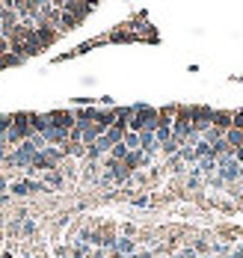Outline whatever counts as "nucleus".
<instances>
[{
  "mask_svg": "<svg viewBox=\"0 0 243 258\" xmlns=\"http://www.w3.org/2000/svg\"><path fill=\"white\" fill-rule=\"evenodd\" d=\"M48 128H56V131H68L74 128V113L71 110H54L48 113Z\"/></svg>",
  "mask_w": 243,
  "mask_h": 258,
  "instance_id": "f257e3e1",
  "label": "nucleus"
},
{
  "mask_svg": "<svg viewBox=\"0 0 243 258\" xmlns=\"http://www.w3.org/2000/svg\"><path fill=\"white\" fill-rule=\"evenodd\" d=\"M54 6H59V9L68 12V15H74L77 21H83V18L95 9V3H77V0H65V3H54Z\"/></svg>",
  "mask_w": 243,
  "mask_h": 258,
  "instance_id": "f03ea898",
  "label": "nucleus"
},
{
  "mask_svg": "<svg viewBox=\"0 0 243 258\" xmlns=\"http://www.w3.org/2000/svg\"><path fill=\"white\" fill-rule=\"evenodd\" d=\"M56 36H59V33H56L54 27H36V39H39V45H42V48H51V45H54L56 42Z\"/></svg>",
  "mask_w": 243,
  "mask_h": 258,
  "instance_id": "7ed1b4c3",
  "label": "nucleus"
},
{
  "mask_svg": "<svg viewBox=\"0 0 243 258\" xmlns=\"http://www.w3.org/2000/svg\"><path fill=\"white\" fill-rule=\"evenodd\" d=\"M211 125L219 128L222 134L231 131V110H214V122H211Z\"/></svg>",
  "mask_w": 243,
  "mask_h": 258,
  "instance_id": "20e7f679",
  "label": "nucleus"
},
{
  "mask_svg": "<svg viewBox=\"0 0 243 258\" xmlns=\"http://www.w3.org/2000/svg\"><path fill=\"white\" fill-rule=\"evenodd\" d=\"M27 122L33 128V134H39V137L48 131V116H42V113H27Z\"/></svg>",
  "mask_w": 243,
  "mask_h": 258,
  "instance_id": "39448f33",
  "label": "nucleus"
},
{
  "mask_svg": "<svg viewBox=\"0 0 243 258\" xmlns=\"http://www.w3.org/2000/svg\"><path fill=\"white\" fill-rule=\"evenodd\" d=\"M45 187H48V190H51V187H62V172H59V169L45 172Z\"/></svg>",
  "mask_w": 243,
  "mask_h": 258,
  "instance_id": "423d86ee",
  "label": "nucleus"
},
{
  "mask_svg": "<svg viewBox=\"0 0 243 258\" xmlns=\"http://www.w3.org/2000/svg\"><path fill=\"white\" fill-rule=\"evenodd\" d=\"M59 24H62V30H74V27L80 24L74 15H68V12H62V18H59Z\"/></svg>",
  "mask_w": 243,
  "mask_h": 258,
  "instance_id": "0eeeda50",
  "label": "nucleus"
},
{
  "mask_svg": "<svg viewBox=\"0 0 243 258\" xmlns=\"http://www.w3.org/2000/svg\"><path fill=\"white\" fill-rule=\"evenodd\" d=\"M116 246H119V252H125V255H134V240H128V237H122V240H119V243H116Z\"/></svg>",
  "mask_w": 243,
  "mask_h": 258,
  "instance_id": "6e6552de",
  "label": "nucleus"
},
{
  "mask_svg": "<svg viewBox=\"0 0 243 258\" xmlns=\"http://www.w3.org/2000/svg\"><path fill=\"white\" fill-rule=\"evenodd\" d=\"M9 128H12V113H0V137H6Z\"/></svg>",
  "mask_w": 243,
  "mask_h": 258,
  "instance_id": "1a4fd4ad",
  "label": "nucleus"
},
{
  "mask_svg": "<svg viewBox=\"0 0 243 258\" xmlns=\"http://www.w3.org/2000/svg\"><path fill=\"white\" fill-rule=\"evenodd\" d=\"M18 62H21V59H18L15 53H3V56H0V69H9V66H18Z\"/></svg>",
  "mask_w": 243,
  "mask_h": 258,
  "instance_id": "9d476101",
  "label": "nucleus"
},
{
  "mask_svg": "<svg viewBox=\"0 0 243 258\" xmlns=\"http://www.w3.org/2000/svg\"><path fill=\"white\" fill-rule=\"evenodd\" d=\"M68 143H80V128H77V125L68 131Z\"/></svg>",
  "mask_w": 243,
  "mask_h": 258,
  "instance_id": "9b49d317",
  "label": "nucleus"
},
{
  "mask_svg": "<svg viewBox=\"0 0 243 258\" xmlns=\"http://www.w3.org/2000/svg\"><path fill=\"white\" fill-rule=\"evenodd\" d=\"M3 53H9V42H6V39L0 36V56H3Z\"/></svg>",
  "mask_w": 243,
  "mask_h": 258,
  "instance_id": "f8f14e48",
  "label": "nucleus"
},
{
  "mask_svg": "<svg viewBox=\"0 0 243 258\" xmlns=\"http://www.w3.org/2000/svg\"><path fill=\"white\" fill-rule=\"evenodd\" d=\"M175 258H196V255H193L190 249H184V252H178V255H175Z\"/></svg>",
  "mask_w": 243,
  "mask_h": 258,
  "instance_id": "ddd939ff",
  "label": "nucleus"
},
{
  "mask_svg": "<svg viewBox=\"0 0 243 258\" xmlns=\"http://www.w3.org/2000/svg\"><path fill=\"white\" fill-rule=\"evenodd\" d=\"M237 160H240V163H243V149H237Z\"/></svg>",
  "mask_w": 243,
  "mask_h": 258,
  "instance_id": "4468645a",
  "label": "nucleus"
},
{
  "mask_svg": "<svg viewBox=\"0 0 243 258\" xmlns=\"http://www.w3.org/2000/svg\"><path fill=\"white\" fill-rule=\"evenodd\" d=\"M3 190H6V181L0 178V193H3Z\"/></svg>",
  "mask_w": 243,
  "mask_h": 258,
  "instance_id": "2eb2a0df",
  "label": "nucleus"
},
{
  "mask_svg": "<svg viewBox=\"0 0 243 258\" xmlns=\"http://www.w3.org/2000/svg\"><path fill=\"white\" fill-rule=\"evenodd\" d=\"M0 258H15V255H12V252H3V255H0Z\"/></svg>",
  "mask_w": 243,
  "mask_h": 258,
  "instance_id": "dca6fc26",
  "label": "nucleus"
},
{
  "mask_svg": "<svg viewBox=\"0 0 243 258\" xmlns=\"http://www.w3.org/2000/svg\"><path fill=\"white\" fill-rule=\"evenodd\" d=\"M0 33H3V27H0Z\"/></svg>",
  "mask_w": 243,
  "mask_h": 258,
  "instance_id": "f3484780",
  "label": "nucleus"
}]
</instances>
